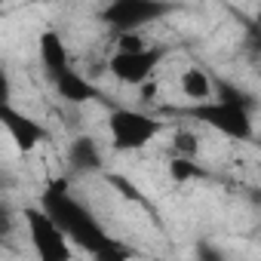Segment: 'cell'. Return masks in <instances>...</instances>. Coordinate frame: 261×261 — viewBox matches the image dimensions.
Instances as JSON below:
<instances>
[{
    "label": "cell",
    "mask_w": 261,
    "mask_h": 261,
    "mask_svg": "<svg viewBox=\"0 0 261 261\" xmlns=\"http://www.w3.org/2000/svg\"><path fill=\"white\" fill-rule=\"evenodd\" d=\"M40 209L68 233V240L83 249L92 261H133V249L123 246L114 233L101 227V221L71 194L65 178H56L40 194Z\"/></svg>",
    "instance_id": "6da1fadb"
},
{
    "label": "cell",
    "mask_w": 261,
    "mask_h": 261,
    "mask_svg": "<svg viewBox=\"0 0 261 261\" xmlns=\"http://www.w3.org/2000/svg\"><path fill=\"white\" fill-rule=\"evenodd\" d=\"M252 108L255 101H227V98H212L206 105H191V117L206 123L215 133L233 139V142H246L255 145V126H252Z\"/></svg>",
    "instance_id": "7a4b0ae2"
},
{
    "label": "cell",
    "mask_w": 261,
    "mask_h": 261,
    "mask_svg": "<svg viewBox=\"0 0 261 261\" xmlns=\"http://www.w3.org/2000/svg\"><path fill=\"white\" fill-rule=\"evenodd\" d=\"M163 123L154 120L151 114L133 111V108H114L108 114V133H111V148L114 151H139L145 145H151L160 136Z\"/></svg>",
    "instance_id": "3957f363"
},
{
    "label": "cell",
    "mask_w": 261,
    "mask_h": 261,
    "mask_svg": "<svg viewBox=\"0 0 261 261\" xmlns=\"http://www.w3.org/2000/svg\"><path fill=\"white\" fill-rule=\"evenodd\" d=\"M169 13H175V7L160 4V0H114L98 16L105 25L114 28L117 37H123V34H139V28L154 25V22L166 19Z\"/></svg>",
    "instance_id": "277c9868"
},
{
    "label": "cell",
    "mask_w": 261,
    "mask_h": 261,
    "mask_svg": "<svg viewBox=\"0 0 261 261\" xmlns=\"http://www.w3.org/2000/svg\"><path fill=\"white\" fill-rule=\"evenodd\" d=\"M25 227H28V237H31L37 261H71L74 258L68 233L40 206H28L25 209Z\"/></svg>",
    "instance_id": "5b68a950"
},
{
    "label": "cell",
    "mask_w": 261,
    "mask_h": 261,
    "mask_svg": "<svg viewBox=\"0 0 261 261\" xmlns=\"http://www.w3.org/2000/svg\"><path fill=\"white\" fill-rule=\"evenodd\" d=\"M163 59H166V46H145L136 53L114 49V56L108 59V71L126 86H142L154 77V71L160 68Z\"/></svg>",
    "instance_id": "8992f818"
},
{
    "label": "cell",
    "mask_w": 261,
    "mask_h": 261,
    "mask_svg": "<svg viewBox=\"0 0 261 261\" xmlns=\"http://www.w3.org/2000/svg\"><path fill=\"white\" fill-rule=\"evenodd\" d=\"M0 123H4L7 136L13 139V145H16L22 154L34 151L40 142H46V129H43L34 117L16 111L13 105H0Z\"/></svg>",
    "instance_id": "52a82bcc"
},
{
    "label": "cell",
    "mask_w": 261,
    "mask_h": 261,
    "mask_svg": "<svg viewBox=\"0 0 261 261\" xmlns=\"http://www.w3.org/2000/svg\"><path fill=\"white\" fill-rule=\"evenodd\" d=\"M37 49H40V65H43V71H46V77L53 83L62 74L71 71V56H68V46H65V40H62L59 31H53V28L43 31L40 40H37Z\"/></svg>",
    "instance_id": "ba28073f"
},
{
    "label": "cell",
    "mask_w": 261,
    "mask_h": 261,
    "mask_svg": "<svg viewBox=\"0 0 261 261\" xmlns=\"http://www.w3.org/2000/svg\"><path fill=\"white\" fill-rule=\"evenodd\" d=\"M68 166L77 172V175H92V172H101L105 166V157L98 151V142L89 139V136H80L71 142L68 148Z\"/></svg>",
    "instance_id": "9c48e42d"
},
{
    "label": "cell",
    "mask_w": 261,
    "mask_h": 261,
    "mask_svg": "<svg viewBox=\"0 0 261 261\" xmlns=\"http://www.w3.org/2000/svg\"><path fill=\"white\" fill-rule=\"evenodd\" d=\"M56 92L65 98V101H71V105H83V101H92V98H101V92H98V86L95 83H89L83 74H77L74 68L68 71V74H62L56 83Z\"/></svg>",
    "instance_id": "30bf717a"
},
{
    "label": "cell",
    "mask_w": 261,
    "mask_h": 261,
    "mask_svg": "<svg viewBox=\"0 0 261 261\" xmlns=\"http://www.w3.org/2000/svg\"><path fill=\"white\" fill-rule=\"evenodd\" d=\"M178 89H181V95H185L188 101H194V105H206V101L215 98V83H212V77H209L203 68H188V71L178 77Z\"/></svg>",
    "instance_id": "8fae6325"
},
{
    "label": "cell",
    "mask_w": 261,
    "mask_h": 261,
    "mask_svg": "<svg viewBox=\"0 0 261 261\" xmlns=\"http://www.w3.org/2000/svg\"><path fill=\"white\" fill-rule=\"evenodd\" d=\"M200 142H197V136L191 133V129H178V133L172 136V160H197V148Z\"/></svg>",
    "instance_id": "7c38bea8"
},
{
    "label": "cell",
    "mask_w": 261,
    "mask_h": 261,
    "mask_svg": "<svg viewBox=\"0 0 261 261\" xmlns=\"http://www.w3.org/2000/svg\"><path fill=\"white\" fill-rule=\"evenodd\" d=\"M169 175L175 181H194V178H206V169L197 160H169Z\"/></svg>",
    "instance_id": "4fadbf2b"
},
{
    "label": "cell",
    "mask_w": 261,
    "mask_h": 261,
    "mask_svg": "<svg viewBox=\"0 0 261 261\" xmlns=\"http://www.w3.org/2000/svg\"><path fill=\"white\" fill-rule=\"evenodd\" d=\"M194 258H197V261H227V255H224L215 243H206V240L194 246Z\"/></svg>",
    "instance_id": "5bb4252c"
},
{
    "label": "cell",
    "mask_w": 261,
    "mask_h": 261,
    "mask_svg": "<svg viewBox=\"0 0 261 261\" xmlns=\"http://www.w3.org/2000/svg\"><path fill=\"white\" fill-rule=\"evenodd\" d=\"M255 25H258V37H261V10H258V16H255Z\"/></svg>",
    "instance_id": "9a60e30c"
},
{
    "label": "cell",
    "mask_w": 261,
    "mask_h": 261,
    "mask_svg": "<svg viewBox=\"0 0 261 261\" xmlns=\"http://www.w3.org/2000/svg\"><path fill=\"white\" fill-rule=\"evenodd\" d=\"M255 145H258V151H261V136H258V139H255Z\"/></svg>",
    "instance_id": "2e32d148"
},
{
    "label": "cell",
    "mask_w": 261,
    "mask_h": 261,
    "mask_svg": "<svg viewBox=\"0 0 261 261\" xmlns=\"http://www.w3.org/2000/svg\"><path fill=\"white\" fill-rule=\"evenodd\" d=\"M258 46H261V37H258Z\"/></svg>",
    "instance_id": "e0dca14e"
}]
</instances>
